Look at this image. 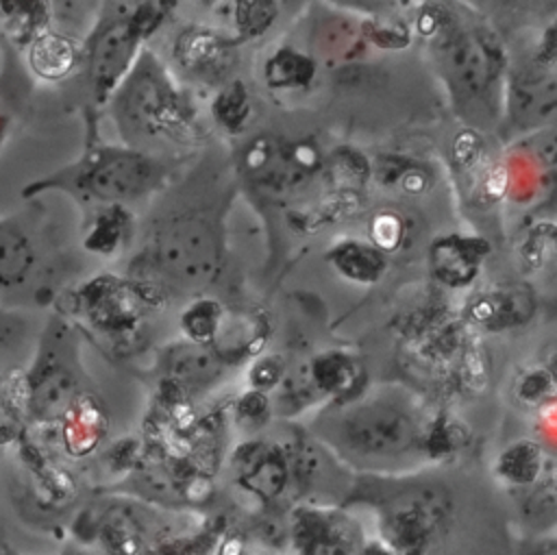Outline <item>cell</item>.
<instances>
[{"label":"cell","instance_id":"cb8c5ba5","mask_svg":"<svg viewBox=\"0 0 557 555\" xmlns=\"http://www.w3.org/2000/svg\"><path fill=\"white\" fill-rule=\"evenodd\" d=\"M315 70H318V63H315L313 54L300 52L292 46H283L265 59L263 83L270 89H278V91L302 89V87L311 85Z\"/></svg>","mask_w":557,"mask_h":555},{"label":"cell","instance_id":"9a60e30c","mask_svg":"<svg viewBox=\"0 0 557 555\" xmlns=\"http://www.w3.org/2000/svg\"><path fill=\"white\" fill-rule=\"evenodd\" d=\"M174 61L196 81H220L235 61V39L209 26H187L174 41Z\"/></svg>","mask_w":557,"mask_h":555},{"label":"cell","instance_id":"7bdbcfd3","mask_svg":"<svg viewBox=\"0 0 557 555\" xmlns=\"http://www.w3.org/2000/svg\"><path fill=\"white\" fill-rule=\"evenodd\" d=\"M357 555H394V553H392L387 546H383L376 538H374V540L368 538L366 544L361 546V551H359Z\"/></svg>","mask_w":557,"mask_h":555},{"label":"cell","instance_id":"484cf974","mask_svg":"<svg viewBox=\"0 0 557 555\" xmlns=\"http://www.w3.org/2000/svg\"><path fill=\"white\" fill-rule=\"evenodd\" d=\"M224 313L226 309L222 307V303L213 298H196L181 313V329L185 333V340L211 348L218 337Z\"/></svg>","mask_w":557,"mask_h":555},{"label":"cell","instance_id":"7402d4cb","mask_svg":"<svg viewBox=\"0 0 557 555\" xmlns=\"http://www.w3.org/2000/svg\"><path fill=\"white\" fill-rule=\"evenodd\" d=\"M326 261L339 276L359 285L376 283L387 270V257L370 242L361 239H342L333 244L326 252Z\"/></svg>","mask_w":557,"mask_h":555},{"label":"cell","instance_id":"2e32d148","mask_svg":"<svg viewBox=\"0 0 557 555\" xmlns=\"http://www.w3.org/2000/svg\"><path fill=\"white\" fill-rule=\"evenodd\" d=\"M487 252L490 246L481 237L461 233L442 235L429 246L431 276L450 289H463L481 272Z\"/></svg>","mask_w":557,"mask_h":555},{"label":"cell","instance_id":"83f0119b","mask_svg":"<svg viewBox=\"0 0 557 555\" xmlns=\"http://www.w3.org/2000/svg\"><path fill=\"white\" fill-rule=\"evenodd\" d=\"M252 104L242 81L226 83L211 102L213 120L228 133H242L250 120Z\"/></svg>","mask_w":557,"mask_h":555},{"label":"cell","instance_id":"30bf717a","mask_svg":"<svg viewBox=\"0 0 557 555\" xmlns=\"http://www.w3.org/2000/svg\"><path fill=\"white\" fill-rule=\"evenodd\" d=\"M287 529L296 555H357L368 540L363 525L344 505L296 503Z\"/></svg>","mask_w":557,"mask_h":555},{"label":"cell","instance_id":"8992f818","mask_svg":"<svg viewBox=\"0 0 557 555\" xmlns=\"http://www.w3.org/2000/svg\"><path fill=\"white\" fill-rule=\"evenodd\" d=\"M20 381V411L37 424L59 422L72 403L85 394L74 331L63 318L52 316L48 320Z\"/></svg>","mask_w":557,"mask_h":555},{"label":"cell","instance_id":"836d02e7","mask_svg":"<svg viewBox=\"0 0 557 555\" xmlns=\"http://www.w3.org/2000/svg\"><path fill=\"white\" fill-rule=\"evenodd\" d=\"M368 235H370V244L387 257L389 252H396L407 244L409 222L405 220L403 213L394 209H381L372 215Z\"/></svg>","mask_w":557,"mask_h":555},{"label":"cell","instance_id":"44dd1931","mask_svg":"<svg viewBox=\"0 0 557 555\" xmlns=\"http://www.w3.org/2000/svg\"><path fill=\"white\" fill-rule=\"evenodd\" d=\"M59 427L63 448L74 457H83L102 442L107 433V416L96 396L85 392L63 414Z\"/></svg>","mask_w":557,"mask_h":555},{"label":"cell","instance_id":"e0dca14e","mask_svg":"<svg viewBox=\"0 0 557 555\" xmlns=\"http://www.w3.org/2000/svg\"><path fill=\"white\" fill-rule=\"evenodd\" d=\"M242 168L268 192H289L307 178L292 157L289 141L272 135H259L248 141L242 155Z\"/></svg>","mask_w":557,"mask_h":555},{"label":"cell","instance_id":"ac0fdd59","mask_svg":"<svg viewBox=\"0 0 557 555\" xmlns=\"http://www.w3.org/2000/svg\"><path fill=\"white\" fill-rule=\"evenodd\" d=\"M305 372L320 400L329 398L333 400L331 405L348 403L361 396L366 383V370L361 368V363L352 355L337 348L318 353L305 366Z\"/></svg>","mask_w":557,"mask_h":555},{"label":"cell","instance_id":"52a82bcc","mask_svg":"<svg viewBox=\"0 0 557 555\" xmlns=\"http://www.w3.org/2000/svg\"><path fill=\"white\" fill-rule=\"evenodd\" d=\"M442 74L457 104L492 100L505 78V52L485 28H466L455 22L435 39Z\"/></svg>","mask_w":557,"mask_h":555},{"label":"cell","instance_id":"d6986e66","mask_svg":"<svg viewBox=\"0 0 557 555\" xmlns=\"http://www.w3.org/2000/svg\"><path fill=\"white\" fill-rule=\"evenodd\" d=\"M224 361L207 346L194 342H176L163 355L165 383L181 394L211 385L224 370Z\"/></svg>","mask_w":557,"mask_h":555},{"label":"cell","instance_id":"277c9868","mask_svg":"<svg viewBox=\"0 0 557 555\" xmlns=\"http://www.w3.org/2000/svg\"><path fill=\"white\" fill-rule=\"evenodd\" d=\"M165 170L146 152L124 146H89L74 163L24 185L22 196L59 189L83 200L122 205L152 192Z\"/></svg>","mask_w":557,"mask_h":555},{"label":"cell","instance_id":"7c38bea8","mask_svg":"<svg viewBox=\"0 0 557 555\" xmlns=\"http://www.w3.org/2000/svg\"><path fill=\"white\" fill-rule=\"evenodd\" d=\"M231 468L237 485L268 509H274L285 501L287 494H292L289 459L278 442H242L231 457Z\"/></svg>","mask_w":557,"mask_h":555},{"label":"cell","instance_id":"d590c367","mask_svg":"<svg viewBox=\"0 0 557 555\" xmlns=\"http://www.w3.org/2000/svg\"><path fill=\"white\" fill-rule=\"evenodd\" d=\"M359 28H361L363 41H372L376 48H383V50H400L411 39L409 28L403 20L376 17V20L363 22Z\"/></svg>","mask_w":557,"mask_h":555},{"label":"cell","instance_id":"4fadbf2b","mask_svg":"<svg viewBox=\"0 0 557 555\" xmlns=\"http://www.w3.org/2000/svg\"><path fill=\"white\" fill-rule=\"evenodd\" d=\"M39 242L22 215H0V305L11 309L39 276Z\"/></svg>","mask_w":557,"mask_h":555},{"label":"cell","instance_id":"f546056e","mask_svg":"<svg viewBox=\"0 0 557 555\" xmlns=\"http://www.w3.org/2000/svg\"><path fill=\"white\" fill-rule=\"evenodd\" d=\"M520 516L529 529L542 533L555 525V481L553 477H544L535 485L520 490Z\"/></svg>","mask_w":557,"mask_h":555},{"label":"cell","instance_id":"ffe728a7","mask_svg":"<svg viewBox=\"0 0 557 555\" xmlns=\"http://www.w3.org/2000/svg\"><path fill=\"white\" fill-rule=\"evenodd\" d=\"M26 63L37 78L57 83L83 65V48L74 37L46 28L26 44Z\"/></svg>","mask_w":557,"mask_h":555},{"label":"cell","instance_id":"4316f807","mask_svg":"<svg viewBox=\"0 0 557 555\" xmlns=\"http://www.w3.org/2000/svg\"><path fill=\"white\" fill-rule=\"evenodd\" d=\"M0 17L4 20L7 35L20 44H28L33 37L48 28L50 4L48 2H0Z\"/></svg>","mask_w":557,"mask_h":555},{"label":"cell","instance_id":"f1b7e54d","mask_svg":"<svg viewBox=\"0 0 557 555\" xmlns=\"http://www.w3.org/2000/svg\"><path fill=\"white\" fill-rule=\"evenodd\" d=\"M370 174L372 168L368 159L352 148H339L326 161V176L337 194L350 196L352 192H359Z\"/></svg>","mask_w":557,"mask_h":555},{"label":"cell","instance_id":"603a6c76","mask_svg":"<svg viewBox=\"0 0 557 555\" xmlns=\"http://www.w3.org/2000/svg\"><path fill=\"white\" fill-rule=\"evenodd\" d=\"M546 453L544 448L533 440H516L507 448L500 451L494 464L496 477L513 488V490H527L542 481L546 477Z\"/></svg>","mask_w":557,"mask_h":555},{"label":"cell","instance_id":"8fae6325","mask_svg":"<svg viewBox=\"0 0 557 555\" xmlns=\"http://www.w3.org/2000/svg\"><path fill=\"white\" fill-rule=\"evenodd\" d=\"M555 44L553 30L546 33V41L537 57L524 65L511 70L505 81V107L507 118L522 131L537 128L548 122L557 104L555 85Z\"/></svg>","mask_w":557,"mask_h":555},{"label":"cell","instance_id":"74e56055","mask_svg":"<svg viewBox=\"0 0 557 555\" xmlns=\"http://www.w3.org/2000/svg\"><path fill=\"white\" fill-rule=\"evenodd\" d=\"M270 416H272V400L268 398V394L257 390H248L246 394H242L235 405V418L248 431L261 429L270 420Z\"/></svg>","mask_w":557,"mask_h":555},{"label":"cell","instance_id":"d6a6232c","mask_svg":"<svg viewBox=\"0 0 557 555\" xmlns=\"http://www.w3.org/2000/svg\"><path fill=\"white\" fill-rule=\"evenodd\" d=\"M224 535L222 525H205L194 533L159 540L150 555H211Z\"/></svg>","mask_w":557,"mask_h":555},{"label":"cell","instance_id":"ee69618b","mask_svg":"<svg viewBox=\"0 0 557 555\" xmlns=\"http://www.w3.org/2000/svg\"><path fill=\"white\" fill-rule=\"evenodd\" d=\"M7 544V535H4V525L0 522V555H2V548Z\"/></svg>","mask_w":557,"mask_h":555},{"label":"cell","instance_id":"8d00e7d4","mask_svg":"<svg viewBox=\"0 0 557 555\" xmlns=\"http://www.w3.org/2000/svg\"><path fill=\"white\" fill-rule=\"evenodd\" d=\"M553 394V374L542 366L524 370L522 377L516 381V398L529 407H542L544 403H550Z\"/></svg>","mask_w":557,"mask_h":555},{"label":"cell","instance_id":"9c48e42d","mask_svg":"<svg viewBox=\"0 0 557 555\" xmlns=\"http://www.w3.org/2000/svg\"><path fill=\"white\" fill-rule=\"evenodd\" d=\"M144 296L133 281L98 274L70 294V313L94 333L122 340L141 322Z\"/></svg>","mask_w":557,"mask_h":555},{"label":"cell","instance_id":"1f68e13d","mask_svg":"<svg viewBox=\"0 0 557 555\" xmlns=\"http://www.w3.org/2000/svg\"><path fill=\"white\" fill-rule=\"evenodd\" d=\"M361 44L363 37L359 26L346 20H331L320 28L318 52H322L329 61H346L361 50Z\"/></svg>","mask_w":557,"mask_h":555},{"label":"cell","instance_id":"60d3db41","mask_svg":"<svg viewBox=\"0 0 557 555\" xmlns=\"http://www.w3.org/2000/svg\"><path fill=\"white\" fill-rule=\"evenodd\" d=\"M522 555H557V546L553 538H535L524 548Z\"/></svg>","mask_w":557,"mask_h":555},{"label":"cell","instance_id":"d4e9b609","mask_svg":"<svg viewBox=\"0 0 557 555\" xmlns=\"http://www.w3.org/2000/svg\"><path fill=\"white\" fill-rule=\"evenodd\" d=\"M131 233V215L122 205H107L102 207L87 235H85V248L96 255H113Z\"/></svg>","mask_w":557,"mask_h":555},{"label":"cell","instance_id":"ba28073f","mask_svg":"<svg viewBox=\"0 0 557 555\" xmlns=\"http://www.w3.org/2000/svg\"><path fill=\"white\" fill-rule=\"evenodd\" d=\"M220 257L218 235L207 218L178 215L163 224L150 248V266L176 281H205Z\"/></svg>","mask_w":557,"mask_h":555},{"label":"cell","instance_id":"f35d334b","mask_svg":"<svg viewBox=\"0 0 557 555\" xmlns=\"http://www.w3.org/2000/svg\"><path fill=\"white\" fill-rule=\"evenodd\" d=\"M283 377H285V363L278 355H263L248 368L250 390H257L263 394L276 390Z\"/></svg>","mask_w":557,"mask_h":555},{"label":"cell","instance_id":"ab89813d","mask_svg":"<svg viewBox=\"0 0 557 555\" xmlns=\"http://www.w3.org/2000/svg\"><path fill=\"white\" fill-rule=\"evenodd\" d=\"M26 329V320L17 316L13 309H4L0 305V348L15 346Z\"/></svg>","mask_w":557,"mask_h":555},{"label":"cell","instance_id":"5b68a950","mask_svg":"<svg viewBox=\"0 0 557 555\" xmlns=\"http://www.w3.org/2000/svg\"><path fill=\"white\" fill-rule=\"evenodd\" d=\"M172 11L168 2H107L81 44L96 102H109L141 54V44Z\"/></svg>","mask_w":557,"mask_h":555},{"label":"cell","instance_id":"6da1fadb","mask_svg":"<svg viewBox=\"0 0 557 555\" xmlns=\"http://www.w3.org/2000/svg\"><path fill=\"white\" fill-rule=\"evenodd\" d=\"M424 429L426 420L407 396L374 392L329 405L315 418L311 435L348 468L403 474L426 459Z\"/></svg>","mask_w":557,"mask_h":555},{"label":"cell","instance_id":"b9f144b4","mask_svg":"<svg viewBox=\"0 0 557 555\" xmlns=\"http://www.w3.org/2000/svg\"><path fill=\"white\" fill-rule=\"evenodd\" d=\"M2 555H24V553L15 551V548L7 542L4 548H2ZM59 555H94V553H89V551H87L85 546H81V544H65Z\"/></svg>","mask_w":557,"mask_h":555},{"label":"cell","instance_id":"3957f363","mask_svg":"<svg viewBox=\"0 0 557 555\" xmlns=\"http://www.w3.org/2000/svg\"><path fill=\"white\" fill-rule=\"evenodd\" d=\"M120 133L131 139L187 141L196 135L189 96L176 87L168 70L141 50L131 72L109 98Z\"/></svg>","mask_w":557,"mask_h":555},{"label":"cell","instance_id":"7a4b0ae2","mask_svg":"<svg viewBox=\"0 0 557 555\" xmlns=\"http://www.w3.org/2000/svg\"><path fill=\"white\" fill-rule=\"evenodd\" d=\"M344 503L374 511L376 540L394 555H435L455 514L446 483L418 472L361 474Z\"/></svg>","mask_w":557,"mask_h":555},{"label":"cell","instance_id":"e575fe53","mask_svg":"<svg viewBox=\"0 0 557 555\" xmlns=\"http://www.w3.org/2000/svg\"><path fill=\"white\" fill-rule=\"evenodd\" d=\"M555 252V229L550 222H537L520 242V261L527 270H542Z\"/></svg>","mask_w":557,"mask_h":555},{"label":"cell","instance_id":"5bb4252c","mask_svg":"<svg viewBox=\"0 0 557 555\" xmlns=\"http://www.w3.org/2000/svg\"><path fill=\"white\" fill-rule=\"evenodd\" d=\"M537 309L533 289L527 283H496L468 296L463 318L470 326L498 333L524 326Z\"/></svg>","mask_w":557,"mask_h":555},{"label":"cell","instance_id":"4dcf8cb0","mask_svg":"<svg viewBox=\"0 0 557 555\" xmlns=\"http://www.w3.org/2000/svg\"><path fill=\"white\" fill-rule=\"evenodd\" d=\"M233 9V26L239 35V39H257L265 35L272 24L278 17V4L270 0H246V2H233L228 4Z\"/></svg>","mask_w":557,"mask_h":555}]
</instances>
